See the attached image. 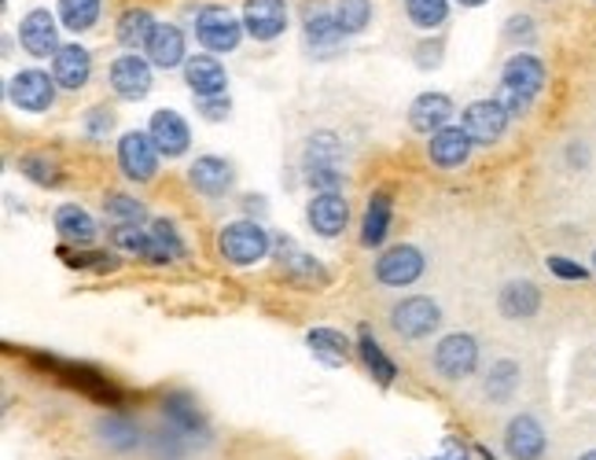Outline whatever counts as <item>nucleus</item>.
<instances>
[{
    "label": "nucleus",
    "instance_id": "obj_1",
    "mask_svg": "<svg viewBox=\"0 0 596 460\" xmlns=\"http://www.w3.org/2000/svg\"><path fill=\"white\" fill-rule=\"evenodd\" d=\"M217 251H222V258L228 266L247 269V266H258V262L269 255L273 236L255 222V217H239V222L222 225V233H217Z\"/></svg>",
    "mask_w": 596,
    "mask_h": 460
},
{
    "label": "nucleus",
    "instance_id": "obj_2",
    "mask_svg": "<svg viewBox=\"0 0 596 460\" xmlns=\"http://www.w3.org/2000/svg\"><path fill=\"white\" fill-rule=\"evenodd\" d=\"M479 361H483V347H479V339L467 336V331H450V336H442L431 350L434 372L450 379V384H461V379L475 376Z\"/></svg>",
    "mask_w": 596,
    "mask_h": 460
},
{
    "label": "nucleus",
    "instance_id": "obj_3",
    "mask_svg": "<svg viewBox=\"0 0 596 460\" xmlns=\"http://www.w3.org/2000/svg\"><path fill=\"white\" fill-rule=\"evenodd\" d=\"M387 320H391L394 336L420 343V339H431L434 331L442 328V309L431 295H405L391 306V317Z\"/></svg>",
    "mask_w": 596,
    "mask_h": 460
},
{
    "label": "nucleus",
    "instance_id": "obj_4",
    "mask_svg": "<svg viewBox=\"0 0 596 460\" xmlns=\"http://www.w3.org/2000/svg\"><path fill=\"white\" fill-rule=\"evenodd\" d=\"M244 19H236L225 4H203L196 11V41L206 52L222 55V52H236L239 41H244Z\"/></svg>",
    "mask_w": 596,
    "mask_h": 460
},
{
    "label": "nucleus",
    "instance_id": "obj_5",
    "mask_svg": "<svg viewBox=\"0 0 596 460\" xmlns=\"http://www.w3.org/2000/svg\"><path fill=\"white\" fill-rule=\"evenodd\" d=\"M55 96H60V82L41 67H22L8 82V100L27 114H49L55 108Z\"/></svg>",
    "mask_w": 596,
    "mask_h": 460
},
{
    "label": "nucleus",
    "instance_id": "obj_6",
    "mask_svg": "<svg viewBox=\"0 0 596 460\" xmlns=\"http://www.w3.org/2000/svg\"><path fill=\"white\" fill-rule=\"evenodd\" d=\"M16 38L22 44V52L33 55V60H52L60 44V16H52L49 8H30L27 16L19 19Z\"/></svg>",
    "mask_w": 596,
    "mask_h": 460
},
{
    "label": "nucleus",
    "instance_id": "obj_7",
    "mask_svg": "<svg viewBox=\"0 0 596 460\" xmlns=\"http://www.w3.org/2000/svg\"><path fill=\"white\" fill-rule=\"evenodd\" d=\"M428 273V255L417 244H394L376 258V280L383 287H412Z\"/></svg>",
    "mask_w": 596,
    "mask_h": 460
},
{
    "label": "nucleus",
    "instance_id": "obj_8",
    "mask_svg": "<svg viewBox=\"0 0 596 460\" xmlns=\"http://www.w3.org/2000/svg\"><path fill=\"white\" fill-rule=\"evenodd\" d=\"M548 85V67L542 55H534V52H512L508 60H504L501 67V89H512V92H520L523 100H537L545 92Z\"/></svg>",
    "mask_w": 596,
    "mask_h": 460
},
{
    "label": "nucleus",
    "instance_id": "obj_9",
    "mask_svg": "<svg viewBox=\"0 0 596 460\" xmlns=\"http://www.w3.org/2000/svg\"><path fill=\"white\" fill-rule=\"evenodd\" d=\"M504 453L508 460H542L548 453V431L534 412H515L504 423Z\"/></svg>",
    "mask_w": 596,
    "mask_h": 460
},
{
    "label": "nucleus",
    "instance_id": "obj_10",
    "mask_svg": "<svg viewBox=\"0 0 596 460\" xmlns=\"http://www.w3.org/2000/svg\"><path fill=\"white\" fill-rule=\"evenodd\" d=\"M158 159H163V152L155 147L152 133H141V130H130L119 136V170L130 181H155L158 174Z\"/></svg>",
    "mask_w": 596,
    "mask_h": 460
},
{
    "label": "nucleus",
    "instance_id": "obj_11",
    "mask_svg": "<svg viewBox=\"0 0 596 460\" xmlns=\"http://www.w3.org/2000/svg\"><path fill=\"white\" fill-rule=\"evenodd\" d=\"M152 60L141 52H122L119 60L111 63V71H107V82H111V92L119 100H144L147 92H152Z\"/></svg>",
    "mask_w": 596,
    "mask_h": 460
},
{
    "label": "nucleus",
    "instance_id": "obj_12",
    "mask_svg": "<svg viewBox=\"0 0 596 460\" xmlns=\"http://www.w3.org/2000/svg\"><path fill=\"white\" fill-rule=\"evenodd\" d=\"M508 122H512V114L501 108V100L497 96H490V100H472L464 108L461 114V125L467 133H472V141L479 147H490V144H497L504 130H508Z\"/></svg>",
    "mask_w": 596,
    "mask_h": 460
},
{
    "label": "nucleus",
    "instance_id": "obj_13",
    "mask_svg": "<svg viewBox=\"0 0 596 460\" xmlns=\"http://www.w3.org/2000/svg\"><path fill=\"white\" fill-rule=\"evenodd\" d=\"M302 33H306V44L320 55L336 52L342 44V27L336 19V8H328L325 0H306L302 4Z\"/></svg>",
    "mask_w": 596,
    "mask_h": 460
},
{
    "label": "nucleus",
    "instance_id": "obj_14",
    "mask_svg": "<svg viewBox=\"0 0 596 460\" xmlns=\"http://www.w3.org/2000/svg\"><path fill=\"white\" fill-rule=\"evenodd\" d=\"M144 55L152 60L158 71H177V67L188 63V38L177 22H155V30L147 33Z\"/></svg>",
    "mask_w": 596,
    "mask_h": 460
},
{
    "label": "nucleus",
    "instance_id": "obj_15",
    "mask_svg": "<svg viewBox=\"0 0 596 460\" xmlns=\"http://www.w3.org/2000/svg\"><path fill=\"white\" fill-rule=\"evenodd\" d=\"M306 222L320 239H336L350 225V203L342 192H317L306 206Z\"/></svg>",
    "mask_w": 596,
    "mask_h": 460
},
{
    "label": "nucleus",
    "instance_id": "obj_16",
    "mask_svg": "<svg viewBox=\"0 0 596 460\" xmlns=\"http://www.w3.org/2000/svg\"><path fill=\"white\" fill-rule=\"evenodd\" d=\"M244 30L258 44L284 38V30H288V0H244Z\"/></svg>",
    "mask_w": 596,
    "mask_h": 460
},
{
    "label": "nucleus",
    "instance_id": "obj_17",
    "mask_svg": "<svg viewBox=\"0 0 596 460\" xmlns=\"http://www.w3.org/2000/svg\"><path fill=\"white\" fill-rule=\"evenodd\" d=\"M93 439L100 450H107V453H133V450H141V428H136V420L133 417H125L122 409H107V412H100L96 423H93Z\"/></svg>",
    "mask_w": 596,
    "mask_h": 460
},
{
    "label": "nucleus",
    "instance_id": "obj_18",
    "mask_svg": "<svg viewBox=\"0 0 596 460\" xmlns=\"http://www.w3.org/2000/svg\"><path fill=\"white\" fill-rule=\"evenodd\" d=\"M163 423L169 431H177L181 439H188L192 446L203 442L206 435H210V428H206V417L199 412L196 401H192V395H185V390H174V395L163 398Z\"/></svg>",
    "mask_w": 596,
    "mask_h": 460
},
{
    "label": "nucleus",
    "instance_id": "obj_19",
    "mask_svg": "<svg viewBox=\"0 0 596 460\" xmlns=\"http://www.w3.org/2000/svg\"><path fill=\"white\" fill-rule=\"evenodd\" d=\"M475 147L479 144L472 141V133H467L464 125H445V130L428 136V159L439 170H461L467 159H472Z\"/></svg>",
    "mask_w": 596,
    "mask_h": 460
},
{
    "label": "nucleus",
    "instance_id": "obj_20",
    "mask_svg": "<svg viewBox=\"0 0 596 460\" xmlns=\"http://www.w3.org/2000/svg\"><path fill=\"white\" fill-rule=\"evenodd\" d=\"M181 71H185V82H188L192 96H196V100L225 96V89H228V71H225V63L217 60L214 52H196V55H188V63L181 67Z\"/></svg>",
    "mask_w": 596,
    "mask_h": 460
},
{
    "label": "nucleus",
    "instance_id": "obj_21",
    "mask_svg": "<svg viewBox=\"0 0 596 460\" xmlns=\"http://www.w3.org/2000/svg\"><path fill=\"white\" fill-rule=\"evenodd\" d=\"M188 184L206 200H225L228 192L236 188V170L233 163H225L222 155H199L196 163L188 166Z\"/></svg>",
    "mask_w": 596,
    "mask_h": 460
},
{
    "label": "nucleus",
    "instance_id": "obj_22",
    "mask_svg": "<svg viewBox=\"0 0 596 460\" xmlns=\"http://www.w3.org/2000/svg\"><path fill=\"white\" fill-rule=\"evenodd\" d=\"M52 78L60 82L63 92H82L93 78V52L85 44H63L60 52L52 55Z\"/></svg>",
    "mask_w": 596,
    "mask_h": 460
},
{
    "label": "nucleus",
    "instance_id": "obj_23",
    "mask_svg": "<svg viewBox=\"0 0 596 460\" xmlns=\"http://www.w3.org/2000/svg\"><path fill=\"white\" fill-rule=\"evenodd\" d=\"M445 125H453V100L445 92H420L417 100L409 103V130L412 133H439Z\"/></svg>",
    "mask_w": 596,
    "mask_h": 460
},
{
    "label": "nucleus",
    "instance_id": "obj_24",
    "mask_svg": "<svg viewBox=\"0 0 596 460\" xmlns=\"http://www.w3.org/2000/svg\"><path fill=\"white\" fill-rule=\"evenodd\" d=\"M542 287H537L534 280H526V276H515V280H508L497 292V309L501 317L508 320H531L542 314Z\"/></svg>",
    "mask_w": 596,
    "mask_h": 460
},
{
    "label": "nucleus",
    "instance_id": "obj_25",
    "mask_svg": "<svg viewBox=\"0 0 596 460\" xmlns=\"http://www.w3.org/2000/svg\"><path fill=\"white\" fill-rule=\"evenodd\" d=\"M273 255H277L280 269L288 273L291 280H298V284H328L325 266H320L314 255H306V251L298 247L291 236H273Z\"/></svg>",
    "mask_w": 596,
    "mask_h": 460
},
{
    "label": "nucleus",
    "instance_id": "obj_26",
    "mask_svg": "<svg viewBox=\"0 0 596 460\" xmlns=\"http://www.w3.org/2000/svg\"><path fill=\"white\" fill-rule=\"evenodd\" d=\"M147 133H152L155 147L166 159H181L192 147V130H188V122L181 119L177 111H166V108L155 111L152 122H147Z\"/></svg>",
    "mask_w": 596,
    "mask_h": 460
},
{
    "label": "nucleus",
    "instance_id": "obj_27",
    "mask_svg": "<svg viewBox=\"0 0 596 460\" xmlns=\"http://www.w3.org/2000/svg\"><path fill=\"white\" fill-rule=\"evenodd\" d=\"M391 222H394V195L391 192H372L369 206H364L361 217V247H383L387 236H391Z\"/></svg>",
    "mask_w": 596,
    "mask_h": 460
},
{
    "label": "nucleus",
    "instance_id": "obj_28",
    "mask_svg": "<svg viewBox=\"0 0 596 460\" xmlns=\"http://www.w3.org/2000/svg\"><path fill=\"white\" fill-rule=\"evenodd\" d=\"M52 225H55V233H60V236L66 239V244H78V247H93V244H96V236H100L96 217L89 214L85 206H78V203L55 206Z\"/></svg>",
    "mask_w": 596,
    "mask_h": 460
},
{
    "label": "nucleus",
    "instance_id": "obj_29",
    "mask_svg": "<svg viewBox=\"0 0 596 460\" xmlns=\"http://www.w3.org/2000/svg\"><path fill=\"white\" fill-rule=\"evenodd\" d=\"M523 387V368L515 358H497L490 361L486 376H483V398L494 401V406H504V401H512L520 395Z\"/></svg>",
    "mask_w": 596,
    "mask_h": 460
},
{
    "label": "nucleus",
    "instance_id": "obj_30",
    "mask_svg": "<svg viewBox=\"0 0 596 460\" xmlns=\"http://www.w3.org/2000/svg\"><path fill=\"white\" fill-rule=\"evenodd\" d=\"M147 228H152V247H147V255H144L147 266H169V262H181L188 255L185 239H181L177 225L169 222V217H155Z\"/></svg>",
    "mask_w": 596,
    "mask_h": 460
},
{
    "label": "nucleus",
    "instance_id": "obj_31",
    "mask_svg": "<svg viewBox=\"0 0 596 460\" xmlns=\"http://www.w3.org/2000/svg\"><path fill=\"white\" fill-rule=\"evenodd\" d=\"M306 347L314 350L317 361H325V365H331V368L347 365L350 354H358V343H350L339 328H328V325L309 328V331H306Z\"/></svg>",
    "mask_w": 596,
    "mask_h": 460
},
{
    "label": "nucleus",
    "instance_id": "obj_32",
    "mask_svg": "<svg viewBox=\"0 0 596 460\" xmlns=\"http://www.w3.org/2000/svg\"><path fill=\"white\" fill-rule=\"evenodd\" d=\"M358 358H361L364 368H369L372 384L391 387L394 379H398V365L391 361V354H387V350L380 347V339L372 336V328H369V325H361V328H358Z\"/></svg>",
    "mask_w": 596,
    "mask_h": 460
},
{
    "label": "nucleus",
    "instance_id": "obj_33",
    "mask_svg": "<svg viewBox=\"0 0 596 460\" xmlns=\"http://www.w3.org/2000/svg\"><path fill=\"white\" fill-rule=\"evenodd\" d=\"M152 30H155V16L147 8H125L119 22H114V38H119V44H125V49H141Z\"/></svg>",
    "mask_w": 596,
    "mask_h": 460
},
{
    "label": "nucleus",
    "instance_id": "obj_34",
    "mask_svg": "<svg viewBox=\"0 0 596 460\" xmlns=\"http://www.w3.org/2000/svg\"><path fill=\"white\" fill-rule=\"evenodd\" d=\"M342 155H347V144L339 141L336 133L320 130L306 141V155H302V170H314V166H339Z\"/></svg>",
    "mask_w": 596,
    "mask_h": 460
},
{
    "label": "nucleus",
    "instance_id": "obj_35",
    "mask_svg": "<svg viewBox=\"0 0 596 460\" xmlns=\"http://www.w3.org/2000/svg\"><path fill=\"white\" fill-rule=\"evenodd\" d=\"M103 0H60L55 4V16H60L63 30L71 33H89L100 22Z\"/></svg>",
    "mask_w": 596,
    "mask_h": 460
},
{
    "label": "nucleus",
    "instance_id": "obj_36",
    "mask_svg": "<svg viewBox=\"0 0 596 460\" xmlns=\"http://www.w3.org/2000/svg\"><path fill=\"white\" fill-rule=\"evenodd\" d=\"M405 4V16L417 30L434 33L450 22V0H401Z\"/></svg>",
    "mask_w": 596,
    "mask_h": 460
},
{
    "label": "nucleus",
    "instance_id": "obj_37",
    "mask_svg": "<svg viewBox=\"0 0 596 460\" xmlns=\"http://www.w3.org/2000/svg\"><path fill=\"white\" fill-rule=\"evenodd\" d=\"M103 214H107L111 225H144L147 222V206L125 192H111L107 200H103Z\"/></svg>",
    "mask_w": 596,
    "mask_h": 460
},
{
    "label": "nucleus",
    "instance_id": "obj_38",
    "mask_svg": "<svg viewBox=\"0 0 596 460\" xmlns=\"http://www.w3.org/2000/svg\"><path fill=\"white\" fill-rule=\"evenodd\" d=\"M60 258L71 269H89V273H114V269H122L119 255H107V251H93V247H78V251L60 247Z\"/></svg>",
    "mask_w": 596,
    "mask_h": 460
},
{
    "label": "nucleus",
    "instance_id": "obj_39",
    "mask_svg": "<svg viewBox=\"0 0 596 460\" xmlns=\"http://www.w3.org/2000/svg\"><path fill=\"white\" fill-rule=\"evenodd\" d=\"M336 19L347 38H358V33L369 30L372 22V0H336Z\"/></svg>",
    "mask_w": 596,
    "mask_h": 460
},
{
    "label": "nucleus",
    "instance_id": "obj_40",
    "mask_svg": "<svg viewBox=\"0 0 596 460\" xmlns=\"http://www.w3.org/2000/svg\"><path fill=\"white\" fill-rule=\"evenodd\" d=\"M107 239L119 251H125V255L144 258L147 247H152V228H144V225H111L107 228Z\"/></svg>",
    "mask_w": 596,
    "mask_h": 460
},
{
    "label": "nucleus",
    "instance_id": "obj_41",
    "mask_svg": "<svg viewBox=\"0 0 596 460\" xmlns=\"http://www.w3.org/2000/svg\"><path fill=\"white\" fill-rule=\"evenodd\" d=\"M19 174L30 177L33 184H41V188H55V184H60V166H55L49 155H22Z\"/></svg>",
    "mask_w": 596,
    "mask_h": 460
},
{
    "label": "nucleus",
    "instance_id": "obj_42",
    "mask_svg": "<svg viewBox=\"0 0 596 460\" xmlns=\"http://www.w3.org/2000/svg\"><path fill=\"white\" fill-rule=\"evenodd\" d=\"M504 41H512V44H534V41H537V19L526 16V11H515V16L504 19Z\"/></svg>",
    "mask_w": 596,
    "mask_h": 460
},
{
    "label": "nucleus",
    "instance_id": "obj_43",
    "mask_svg": "<svg viewBox=\"0 0 596 460\" xmlns=\"http://www.w3.org/2000/svg\"><path fill=\"white\" fill-rule=\"evenodd\" d=\"M302 174H306V184L314 192H339L342 184H347L342 166H314V170H302Z\"/></svg>",
    "mask_w": 596,
    "mask_h": 460
},
{
    "label": "nucleus",
    "instance_id": "obj_44",
    "mask_svg": "<svg viewBox=\"0 0 596 460\" xmlns=\"http://www.w3.org/2000/svg\"><path fill=\"white\" fill-rule=\"evenodd\" d=\"M545 266H548V273H553V276H559V280H571V284L589 280V276H593V266H582V262L564 258V255H548Z\"/></svg>",
    "mask_w": 596,
    "mask_h": 460
},
{
    "label": "nucleus",
    "instance_id": "obj_45",
    "mask_svg": "<svg viewBox=\"0 0 596 460\" xmlns=\"http://www.w3.org/2000/svg\"><path fill=\"white\" fill-rule=\"evenodd\" d=\"M82 130L93 136V141H100V136H107L114 130V111L107 108V103H96V108H89L85 111V122H82Z\"/></svg>",
    "mask_w": 596,
    "mask_h": 460
},
{
    "label": "nucleus",
    "instance_id": "obj_46",
    "mask_svg": "<svg viewBox=\"0 0 596 460\" xmlns=\"http://www.w3.org/2000/svg\"><path fill=\"white\" fill-rule=\"evenodd\" d=\"M442 52H445V38H442V33H434V41H420L412 55H417V67L428 71V67H439L442 63Z\"/></svg>",
    "mask_w": 596,
    "mask_h": 460
},
{
    "label": "nucleus",
    "instance_id": "obj_47",
    "mask_svg": "<svg viewBox=\"0 0 596 460\" xmlns=\"http://www.w3.org/2000/svg\"><path fill=\"white\" fill-rule=\"evenodd\" d=\"M196 108L206 122H225L228 111H233V103H228V96H210V100H196Z\"/></svg>",
    "mask_w": 596,
    "mask_h": 460
},
{
    "label": "nucleus",
    "instance_id": "obj_48",
    "mask_svg": "<svg viewBox=\"0 0 596 460\" xmlns=\"http://www.w3.org/2000/svg\"><path fill=\"white\" fill-rule=\"evenodd\" d=\"M497 100H501V108L512 114V119H526L531 108H534L531 100H523L520 92H512V89H497Z\"/></svg>",
    "mask_w": 596,
    "mask_h": 460
},
{
    "label": "nucleus",
    "instance_id": "obj_49",
    "mask_svg": "<svg viewBox=\"0 0 596 460\" xmlns=\"http://www.w3.org/2000/svg\"><path fill=\"white\" fill-rule=\"evenodd\" d=\"M434 460H472V450H467V446H461V442H453L450 450H445L442 457H434Z\"/></svg>",
    "mask_w": 596,
    "mask_h": 460
},
{
    "label": "nucleus",
    "instance_id": "obj_50",
    "mask_svg": "<svg viewBox=\"0 0 596 460\" xmlns=\"http://www.w3.org/2000/svg\"><path fill=\"white\" fill-rule=\"evenodd\" d=\"M456 4H461V8H483L486 0H456Z\"/></svg>",
    "mask_w": 596,
    "mask_h": 460
},
{
    "label": "nucleus",
    "instance_id": "obj_51",
    "mask_svg": "<svg viewBox=\"0 0 596 460\" xmlns=\"http://www.w3.org/2000/svg\"><path fill=\"white\" fill-rule=\"evenodd\" d=\"M575 460H596V446H593V450H586V453H578Z\"/></svg>",
    "mask_w": 596,
    "mask_h": 460
},
{
    "label": "nucleus",
    "instance_id": "obj_52",
    "mask_svg": "<svg viewBox=\"0 0 596 460\" xmlns=\"http://www.w3.org/2000/svg\"><path fill=\"white\" fill-rule=\"evenodd\" d=\"M589 266H593V273H596V251H593V262H589Z\"/></svg>",
    "mask_w": 596,
    "mask_h": 460
},
{
    "label": "nucleus",
    "instance_id": "obj_53",
    "mask_svg": "<svg viewBox=\"0 0 596 460\" xmlns=\"http://www.w3.org/2000/svg\"><path fill=\"white\" fill-rule=\"evenodd\" d=\"M593 4H596V0H593Z\"/></svg>",
    "mask_w": 596,
    "mask_h": 460
}]
</instances>
